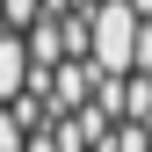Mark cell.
I'll return each mask as SVG.
<instances>
[{
    "instance_id": "cell-1",
    "label": "cell",
    "mask_w": 152,
    "mask_h": 152,
    "mask_svg": "<svg viewBox=\"0 0 152 152\" xmlns=\"http://www.w3.org/2000/svg\"><path fill=\"white\" fill-rule=\"evenodd\" d=\"M0 152H152V0H0Z\"/></svg>"
}]
</instances>
